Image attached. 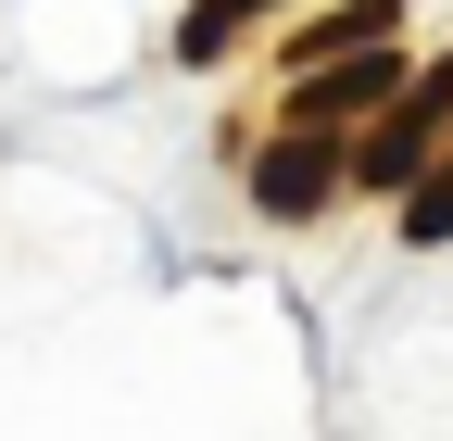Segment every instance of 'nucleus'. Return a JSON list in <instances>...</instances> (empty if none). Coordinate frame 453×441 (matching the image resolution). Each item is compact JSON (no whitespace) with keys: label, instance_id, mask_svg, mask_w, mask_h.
<instances>
[{"label":"nucleus","instance_id":"f257e3e1","mask_svg":"<svg viewBox=\"0 0 453 441\" xmlns=\"http://www.w3.org/2000/svg\"><path fill=\"white\" fill-rule=\"evenodd\" d=\"M428 151H453V64H428V76L378 114V139L353 151V177H365V190H416Z\"/></svg>","mask_w":453,"mask_h":441},{"label":"nucleus","instance_id":"f03ea898","mask_svg":"<svg viewBox=\"0 0 453 441\" xmlns=\"http://www.w3.org/2000/svg\"><path fill=\"white\" fill-rule=\"evenodd\" d=\"M403 89H416V76L390 64V38H378V50H340V64H303V76H290V114H303V127H353V114L378 127Z\"/></svg>","mask_w":453,"mask_h":441},{"label":"nucleus","instance_id":"7ed1b4c3","mask_svg":"<svg viewBox=\"0 0 453 441\" xmlns=\"http://www.w3.org/2000/svg\"><path fill=\"white\" fill-rule=\"evenodd\" d=\"M340 177H353V164H340V127H303V114H290V127L265 139V164H252V202H265V214H315Z\"/></svg>","mask_w":453,"mask_h":441},{"label":"nucleus","instance_id":"20e7f679","mask_svg":"<svg viewBox=\"0 0 453 441\" xmlns=\"http://www.w3.org/2000/svg\"><path fill=\"white\" fill-rule=\"evenodd\" d=\"M390 26H403V0H340V13H315L290 38V64H340V50H378Z\"/></svg>","mask_w":453,"mask_h":441},{"label":"nucleus","instance_id":"39448f33","mask_svg":"<svg viewBox=\"0 0 453 441\" xmlns=\"http://www.w3.org/2000/svg\"><path fill=\"white\" fill-rule=\"evenodd\" d=\"M403 240H453V151H441L428 177L403 190Z\"/></svg>","mask_w":453,"mask_h":441},{"label":"nucleus","instance_id":"423d86ee","mask_svg":"<svg viewBox=\"0 0 453 441\" xmlns=\"http://www.w3.org/2000/svg\"><path fill=\"white\" fill-rule=\"evenodd\" d=\"M240 13H265V0H202V13L177 26V50H189V64H214V50L240 38Z\"/></svg>","mask_w":453,"mask_h":441}]
</instances>
